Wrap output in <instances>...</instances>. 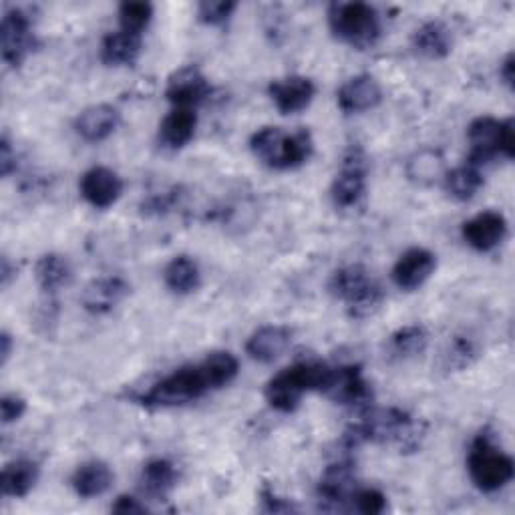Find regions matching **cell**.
Instances as JSON below:
<instances>
[{
	"label": "cell",
	"mask_w": 515,
	"mask_h": 515,
	"mask_svg": "<svg viewBox=\"0 0 515 515\" xmlns=\"http://www.w3.org/2000/svg\"><path fill=\"white\" fill-rule=\"evenodd\" d=\"M361 421L345 433V443L349 449L363 443H383L397 445L401 451H415L421 445L423 429L419 423L403 409H373L361 413Z\"/></svg>",
	"instance_id": "1"
},
{
	"label": "cell",
	"mask_w": 515,
	"mask_h": 515,
	"mask_svg": "<svg viewBox=\"0 0 515 515\" xmlns=\"http://www.w3.org/2000/svg\"><path fill=\"white\" fill-rule=\"evenodd\" d=\"M332 369L334 367L324 363H296L268 381L264 397L272 409L292 413L298 409L306 393L326 391L332 379Z\"/></svg>",
	"instance_id": "2"
},
{
	"label": "cell",
	"mask_w": 515,
	"mask_h": 515,
	"mask_svg": "<svg viewBox=\"0 0 515 515\" xmlns=\"http://www.w3.org/2000/svg\"><path fill=\"white\" fill-rule=\"evenodd\" d=\"M212 391L216 389L202 361L198 365H188L178 369L176 373L167 375L165 379L155 383L147 393H141L135 401L145 409H169L190 405Z\"/></svg>",
	"instance_id": "3"
},
{
	"label": "cell",
	"mask_w": 515,
	"mask_h": 515,
	"mask_svg": "<svg viewBox=\"0 0 515 515\" xmlns=\"http://www.w3.org/2000/svg\"><path fill=\"white\" fill-rule=\"evenodd\" d=\"M328 27L332 35L345 45L367 51L373 49L383 35L381 15L367 3H334L328 9Z\"/></svg>",
	"instance_id": "4"
},
{
	"label": "cell",
	"mask_w": 515,
	"mask_h": 515,
	"mask_svg": "<svg viewBox=\"0 0 515 515\" xmlns=\"http://www.w3.org/2000/svg\"><path fill=\"white\" fill-rule=\"evenodd\" d=\"M469 157L467 163L481 167L495 159L497 155L511 159L515 155V127L511 119L499 121L495 117L483 115L469 123Z\"/></svg>",
	"instance_id": "5"
},
{
	"label": "cell",
	"mask_w": 515,
	"mask_h": 515,
	"mask_svg": "<svg viewBox=\"0 0 515 515\" xmlns=\"http://www.w3.org/2000/svg\"><path fill=\"white\" fill-rule=\"evenodd\" d=\"M467 469L475 487L485 493L499 491L515 475L513 459L493 443L487 431L473 441L467 457Z\"/></svg>",
	"instance_id": "6"
},
{
	"label": "cell",
	"mask_w": 515,
	"mask_h": 515,
	"mask_svg": "<svg viewBox=\"0 0 515 515\" xmlns=\"http://www.w3.org/2000/svg\"><path fill=\"white\" fill-rule=\"evenodd\" d=\"M367 176H369L367 157L359 147H353L345 155V159H342L340 171L332 182V188H330L332 204L340 210L357 208L367 194Z\"/></svg>",
	"instance_id": "7"
},
{
	"label": "cell",
	"mask_w": 515,
	"mask_h": 515,
	"mask_svg": "<svg viewBox=\"0 0 515 515\" xmlns=\"http://www.w3.org/2000/svg\"><path fill=\"white\" fill-rule=\"evenodd\" d=\"M37 45L39 41L31 17L23 9L5 11L3 23H0V53H3V61L9 67L19 69L37 49Z\"/></svg>",
	"instance_id": "8"
},
{
	"label": "cell",
	"mask_w": 515,
	"mask_h": 515,
	"mask_svg": "<svg viewBox=\"0 0 515 515\" xmlns=\"http://www.w3.org/2000/svg\"><path fill=\"white\" fill-rule=\"evenodd\" d=\"M326 397H330L338 405L355 407L361 413L373 407V389L371 383L365 379L363 369L357 365H347L332 369V379L324 391Z\"/></svg>",
	"instance_id": "9"
},
{
	"label": "cell",
	"mask_w": 515,
	"mask_h": 515,
	"mask_svg": "<svg viewBox=\"0 0 515 515\" xmlns=\"http://www.w3.org/2000/svg\"><path fill=\"white\" fill-rule=\"evenodd\" d=\"M210 91H212V87H210L206 75L198 67L188 65V67L178 69L167 79L165 99L174 107L194 109L196 105L206 101V97H210Z\"/></svg>",
	"instance_id": "10"
},
{
	"label": "cell",
	"mask_w": 515,
	"mask_h": 515,
	"mask_svg": "<svg viewBox=\"0 0 515 515\" xmlns=\"http://www.w3.org/2000/svg\"><path fill=\"white\" fill-rule=\"evenodd\" d=\"M79 190L89 206L97 210H107L121 198L123 180L119 178L117 171L99 165L85 171L79 182Z\"/></svg>",
	"instance_id": "11"
},
{
	"label": "cell",
	"mask_w": 515,
	"mask_h": 515,
	"mask_svg": "<svg viewBox=\"0 0 515 515\" xmlns=\"http://www.w3.org/2000/svg\"><path fill=\"white\" fill-rule=\"evenodd\" d=\"M437 256L427 248L407 250L393 266V282L405 292L419 290L435 272Z\"/></svg>",
	"instance_id": "12"
},
{
	"label": "cell",
	"mask_w": 515,
	"mask_h": 515,
	"mask_svg": "<svg viewBox=\"0 0 515 515\" xmlns=\"http://www.w3.org/2000/svg\"><path fill=\"white\" fill-rule=\"evenodd\" d=\"M268 95L282 115H294L304 111L312 103L316 95V85L308 77L290 75L272 81L268 87Z\"/></svg>",
	"instance_id": "13"
},
{
	"label": "cell",
	"mask_w": 515,
	"mask_h": 515,
	"mask_svg": "<svg viewBox=\"0 0 515 515\" xmlns=\"http://www.w3.org/2000/svg\"><path fill=\"white\" fill-rule=\"evenodd\" d=\"M461 236L473 250L491 252L505 240L507 220L499 212H481L463 224Z\"/></svg>",
	"instance_id": "14"
},
{
	"label": "cell",
	"mask_w": 515,
	"mask_h": 515,
	"mask_svg": "<svg viewBox=\"0 0 515 515\" xmlns=\"http://www.w3.org/2000/svg\"><path fill=\"white\" fill-rule=\"evenodd\" d=\"M355 465L351 461H338L326 467L320 483L318 497L326 509H342L347 501L353 499Z\"/></svg>",
	"instance_id": "15"
},
{
	"label": "cell",
	"mask_w": 515,
	"mask_h": 515,
	"mask_svg": "<svg viewBox=\"0 0 515 515\" xmlns=\"http://www.w3.org/2000/svg\"><path fill=\"white\" fill-rule=\"evenodd\" d=\"M340 111L345 113H365L375 109L383 101V89L373 75L351 77L336 93Z\"/></svg>",
	"instance_id": "16"
},
{
	"label": "cell",
	"mask_w": 515,
	"mask_h": 515,
	"mask_svg": "<svg viewBox=\"0 0 515 515\" xmlns=\"http://www.w3.org/2000/svg\"><path fill=\"white\" fill-rule=\"evenodd\" d=\"M129 294V284L119 276H103L89 282L83 290L81 304L93 316H105Z\"/></svg>",
	"instance_id": "17"
},
{
	"label": "cell",
	"mask_w": 515,
	"mask_h": 515,
	"mask_svg": "<svg viewBox=\"0 0 515 515\" xmlns=\"http://www.w3.org/2000/svg\"><path fill=\"white\" fill-rule=\"evenodd\" d=\"M294 332L288 326H262L246 342V353L250 359L270 365L280 359L292 345Z\"/></svg>",
	"instance_id": "18"
},
{
	"label": "cell",
	"mask_w": 515,
	"mask_h": 515,
	"mask_svg": "<svg viewBox=\"0 0 515 515\" xmlns=\"http://www.w3.org/2000/svg\"><path fill=\"white\" fill-rule=\"evenodd\" d=\"M198 127V115L194 109L188 107H174L159 125V143L167 149H182L186 147Z\"/></svg>",
	"instance_id": "19"
},
{
	"label": "cell",
	"mask_w": 515,
	"mask_h": 515,
	"mask_svg": "<svg viewBox=\"0 0 515 515\" xmlns=\"http://www.w3.org/2000/svg\"><path fill=\"white\" fill-rule=\"evenodd\" d=\"M119 125V113L111 105H93L79 113L75 119V131L89 143L105 141Z\"/></svg>",
	"instance_id": "20"
},
{
	"label": "cell",
	"mask_w": 515,
	"mask_h": 515,
	"mask_svg": "<svg viewBox=\"0 0 515 515\" xmlns=\"http://www.w3.org/2000/svg\"><path fill=\"white\" fill-rule=\"evenodd\" d=\"M141 55V37L115 31L103 37L101 41V61L107 67H131L137 63Z\"/></svg>",
	"instance_id": "21"
},
{
	"label": "cell",
	"mask_w": 515,
	"mask_h": 515,
	"mask_svg": "<svg viewBox=\"0 0 515 515\" xmlns=\"http://www.w3.org/2000/svg\"><path fill=\"white\" fill-rule=\"evenodd\" d=\"M413 49L431 61L445 59L453 49V37L441 21H427L413 33Z\"/></svg>",
	"instance_id": "22"
},
{
	"label": "cell",
	"mask_w": 515,
	"mask_h": 515,
	"mask_svg": "<svg viewBox=\"0 0 515 515\" xmlns=\"http://www.w3.org/2000/svg\"><path fill=\"white\" fill-rule=\"evenodd\" d=\"M111 483H113V471L103 461H87L79 465L71 477L73 491L83 499L103 495L111 487Z\"/></svg>",
	"instance_id": "23"
},
{
	"label": "cell",
	"mask_w": 515,
	"mask_h": 515,
	"mask_svg": "<svg viewBox=\"0 0 515 515\" xmlns=\"http://www.w3.org/2000/svg\"><path fill=\"white\" fill-rule=\"evenodd\" d=\"M39 481V465L31 459H17L7 463L0 475V487L5 497H27Z\"/></svg>",
	"instance_id": "24"
},
{
	"label": "cell",
	"mask_w": 515,
	"mask_h": 515,
	"mask_svg": "<svg viewBox=\"0 0 515 515\" xmlns=\"http://www.w3.org/2000/svg\"><path fill=\"white\" fill-rule=\"evenodd\" d=\"M375 280L371 278L369 270L361 264H351L340 268L332 274L328 282V290L334 298L349 304L355 296H359L363 290H367Z\"/></svg>",
	"instance_id": "25"
},
{
	"label": "cell",
	"mask_w": 515,
	"mask_h": 515,
	"mask_svg": "<svg viewBox=\"0 0 515 515\" xmlns=\"http://www.w3.org/2000/svg\"><path fill=\"white\" fill-rule=\"evenodd\" d=\"M35 278H37L39 288L45 294L55 296L63 286H67L71 282L73 268L65 256L45 254L39 258V262L35 266Z\"/></svg>",
	"instance_id": "26"
},
{
	"label": "cell",
	"mask_w": 515,
	"mask_h": 515,
	"mask_svg": "<svg viewBox=\"0 0 515 515\" xmlns=\"http://www.w3.org/2000/svg\"><path fill=\"white\" fill-rule=\"evenodd\" d=\"M165 286L180 296H188L200 288L202 274L190 256H176L163 270Z\"/></svg>",
	"instance_id": "27"
},
{
	"label": "cell",
	"mask_w": 515,
	"mask_h": 515,
	"mask_svg": "<svg viewBox=\"0 0 515 515\" xmlns=\"http://www.w3.org/2000/svg\"><path fill=\"white\" fill-rule=\"evenodd\" d=\"M429 347V334L421 324H409L395 330L389 338V353L393 359L409 361L421 357Z\"/></svg>",
	"instance_id": "28"
},
{
	"label": "cell",
	"mask_w": 515,
	"mask_h": 515,
	"mask_svg": "<svg viewBox=\"0 0 515 515\" xmlns=\"http://www.w3.org/2000/svg\"><path fill=\"white\" fill-rule=\"evenodd\" d=\"M286 133L280 127H262L250 137V149L254 157L270 169H282Z\"/></svg>",
	"instance_id": "29"
},
{
	"label": "cell",
	"mask_w": 515,
	"mask_h": 515,
	"mask_svg": "<svg viewBox=\"0 0 515 515\" xmlns=\"http://www.w3.org/2000/svg\"><path fill=\"white\" fill-rule=\"evenodd\" d=\"M178 483L176 465L167 459H151L141 471L143 491L151 497H165Z\"/></svg>",
	"instance_id": "30"
},
{
	"label": "cell",
	"mask_w": 515,
	"mask_h": 515,
	"mask_svg": "<svg viewBox=\"0 0 515 515\" xmlns=\"http://www.w3.org/2000/svg\"><path fill=\"white\" fill-rule=\"evenodd\" d=\"M445 190L459 202H469L477 196V192L483 188V176L479 167L465 163L451 171H447L443 178Z\"/></svg>",
	"instance_id": "31"
},
{
	"label": "cell",
	"mask_w": 515,
	"mask_h": 515,
	"mask_svg": "<svg viewBox=\"0 0 515 515\" xmlns=\"http://www.w3.org/2000/svg\"><path fill=\"white\" fill-rule=\"evenodd\" d=\"M314 151V141L310 131L306 129H296L286 135V147H284V159H282V169H296L304 165Z\"/></svg>",
	"instance_id": "32"
},
{
	"label": "cell",
	"mask_w": 515,
	"mask_h": 515,
	"mask_svg": "<svg viewBox=\"0 0 515 515\" xmlns=\"http://www.w3.org/2000/svg\"><path fill=\"white\" fill-rule=\"evenodd\" d=\"M153 19V5L151 3H123L119 5V25L121 31L143 35Z\"/></svg>",
	"instance_id": "33"
},
{
	"label": "cell",
	"mask_w": 515,
	"mask_h": 515,
	"mask_svg": "<svg viewBox=\"0 0 515 515\" xmlns=\"http://www.w3.org/2000/svg\"><path fill=\"white\" fill-rule=\"evenodd\" d=\"M238 3L234 0H204L198 5V19L208 27H222L230 21Z\"/></svg>",
	"instance_id": "34"
},
{
	"label": "cell",
	"mask_w": 515,
	"mask_h": 515,
	"mask_svg": "<svg viewBox=\"0 0 515 515\" xmlns=\"http://www.w3.org/2000/svg\"><path fill=\"white\" fill-rule=\"evenodd\" d=\"M477 359V347L471 338L465 336H457L451 347L449 353L445 355V369L447 371H463L467 367L473 365V361Z\"/></svg>",
	"instance_id": "35"
},
{
	"label": "cell",
	"mask_w": 515,
	"mask_h": 515,
	"mask_svg": "<svg viewBox=\"0 0 515 515\" xmlns=\"http://www.w3.org/2000/svg\"><path fill=\"white\" fill-rule=\"evenodd\" d=\"M353 507L365 515H381L387 509V497L375 487H365L353 493Z\"/></svg>",
	"instance_id": "36"
},
{
	"label": "cell",
	"mask_w": 515,
	"mask_h": 515,
	"mask_svg": "<svg viewBox=\"0 0 515 515\" xmlns=\"http://www.w3.org/2000/svg\"><path fill=\"white\" fill-rule=\"evenodd\" d=\"M25 413H27V401L23 397L13 393L0 399V419H3V425L17 423Z\"/></svg>",
	"instance_id": "37"
},
{
	"label": "cell",
	"mask_w": 515,
	"mask_h": 515,
	"mask_svg": "<svg viewBox=\"0 0 515 515\" xmlns=\"http://www.w3.org/2000/svg\"><path fill=\"white\" fill-rule=\"evenodd\" d=\"M411 165H417V171H411V178H419V180H433L435 176H439V165L441 159H437V153H419V161H411Z\"/></svg>",
	"instance_id": "38"
},
{
	"label": "cell",
	"mask_w": 515,
	"mask_h": 515,
	"mask_svg": "<svg viewBox=\"0 0 515 515\" xmlns=\"http://www.w3.org/2000/svg\"><path fill=\"white\" fill-rule=\"evenodd\" d=\"M15 169H17V153L13 149V143L5 135L0 139V176L9 178Z\"/></svg>",
	"instance_id": "39"
},
{
	"label": "cell",
	"mask_w": 515,
	"mask_h": 515,
	"mask_svg": "<svg viewBox=\"0 0 515 515\" xmlns=\"http://www.w3.org/2000/svg\"><path fill=\"white\" fill-rule=\"evenodd\" d=\"M260 497H262V503H264V511H268V513H290V511H294V505L286 499L276 497V493L270 487H264Z\"/></svg>",
	"instance_id": "40"
},
{
	"label": "cell",
	"mask_w": 515,
	"mask_h": 515,
	"mask_svg": "<svg viewBox=\"0 0 515 515\" xmlns=\"http://www.w3.org/2000/svg\"><path fill=\"white\" fill-rule=\"evenodd\" d=\"M111 511L113 513H123V515H127V513L133 515V513H145L147 507L131 495H119L117 501L111 505Z\"/></svg>",
	"instance_id": "41"
},
{
	"label": "cell",
	"mask_w": 515,
	"mask_h": 515,
	"mask_svg": "<svg viewBox=\"0 0 515 515\" xmlns=\"http://www.w3.org/2000/svg\"><path fill=\"white\" fill-rule=\"evenodd\" d=\"M499 77L503 79V83H505L509 89H513V81H515V57H513V53H509V55L503 59V63H501V67H499Z\"/></svg>",
	"instance_id": "42"
},
{
	"label": "cell",
	"mask_w": 515,
	"mask_h": 515,
	"mask_svg": "<svg viewBox=\"0 0 515 515\" xmlns=\"http://www.w3.org/2000/svg\"><path fill=\"white\" fill-rule=\"evenodd\" d=\"M15 276H17V266L11 262V258L9 256L0 258V284H3V288H9Z\"/></svg>",
	"instance_id": "43"
},
{
	"label": "cell",
	"mask_w": 515,
	"mask_h": 515,
	"mask_svg": "<svg viewBox=\"0 0 515 515\" xmlns=\"http://www.w3.org/2000/svg\"><path fill=\"white\" fill-rule=\"evenodd\" d=\"M11 355H13V336L7 330H3V334H0V359H3V365L9 363Z\"/></svg>",
	"instance_id": "44"
}]
</instances>
